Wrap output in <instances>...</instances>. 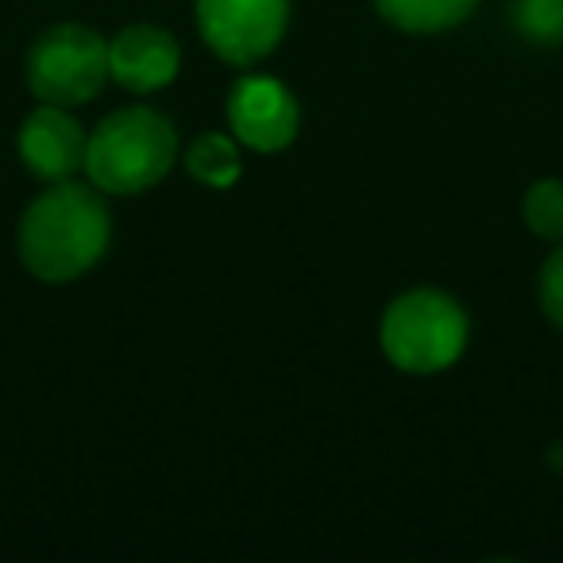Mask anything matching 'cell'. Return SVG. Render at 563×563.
Here are the masks:
<instances>
[{"label":"cell","mask_w":563,"mask_h":563,"mask_svg":"<svg viewBox=\"0 0 563 563\" xmlns=\"http://www.w3.org/2000/svg\"><path fill=\"white\" fill-rule=\"evenodd\" d=\"M521 212H525L529 232H537L540 240L563 243V181L560 178H544V181H537V186H529Z\"/></svg>","instance_id":"12"},{"label":"cell","mask_w":563,"mask_h":563,"mask_svg":"<svg viewBox=\"0 0 563 563\" xmlns=\"http://www.w3.org/2000/svg\"><path fill=\"white\" fill-rule=\"evenodd\" d=\"M540 306L544 317L563 332V243L548 255L544 271H540Z\"/></svg>","instance_id":"13"},{"label":"cell","mask_w":563,"mask_h":563,"mask_svg":"<svg viewBox=\"0 0 563 563\" xmlns=\"http://www.w3.org/2000/svg\"><path fill=\"white\" fill-rule=\"evenodd\" d=\"M290 24V0H197V27L212 55L232 66H255L271 55Z\"/></svg>","instance_id":"5"},{"label":"cell","mask_w":563,"mask_h":563,"mask_svg":"<svg viewBox=\"0 0 563 563\" xmlns=\"http://www.w3.org/2000/svg\"><path fill=\"white\" fill-rule=\"evenodd\" d=\"M378 16L409 35H437L463 24L478 0H375Z\"/></svg>","instance_id":"9"},{"label":"cell","mask_w":563,"mask_h":563,"mask_svg":"<svg viewBox=\"0 0 563 563\" xmlns=\"http://www.w3.org/2000/svg\"><path fill=\"white\" fill-rule=\"evenodd\" d=\"M109 235L112 217L104 197L66 178L27 205L20 220V258L40 282L63 286L101 263Z\"/></svg>","instance_id":"1"},{"label":"cell","mask_w":563,"mask_h":563,"mask_svg":"<svg viewBox=\"0 0 563 563\" xmlns=\"http://www.w3.org/2000/svg\"><path fill=\"white\" fill-rule=\"evenodd\" d=\"M86 147V132L66 112V104L43 101L35 112H27L24 128H20V158L43 181H66L74 170H81Z\"/></svg>","instance_id":"7"},{"label":"cell","mask_w":563,"mask_h":563,"mask_svg":"<svg viewBox=\"0 0 563 563\" xmlns=\"http://www.w3.org/2000/svg\"><path fill=\"white\" fill-rule=\"evenodd\" d=\"M228 124H232L235 140L251 151H274L290 147L298 135L301 112L294 93L274 78H240L228 97Z\"/></svg>","instance_id":"6"},{"label":"cell","mask_w":563,"mask_h":563,"mask_svg":"<svg viewBox=\"0 0 563 563\" xmlns=\"http://www.w3.org/2000/svg\"><path fill=\"white\" fill-rule=\"evenodd\" d=\"M178 158V132L163 112L132 104L101 120L86 147V174L101 194L132 197L170 174Z\"/></svg>","instance_id":"2"},{"label":"cell","mask_w":563,"mask_h":563,"mask_svg":"<svg viewBox=\"0 0 563 563\" xmlns=\"http://www.w3.org/2000/svg\"><path fill=\"white\" fill-rule=\"evenodd\" d=\"M178 40L163 27L132 24L109 43V78L132 93H155L178 78Z\"/></svg>","instance_id":"8"},{"label":"cell","mask_w":563,"mask_h":563,"mask_svg":"<svg viewBox=\"0 0 563 563\" xmlns=\"http://www.w3.org/2000/svg\"><path fill=\"white\" fill-rule=\"evenodd\" d=\"M383 352L406 375H437L463 355L471 324L463 306L444 290H409L390 301L383 317Z\"/></svg>","instance_id":"3"},{"label":"cell","mask_w":563,"mask_h":563,"mask_svg":"<svg viewBox=\"0 0 563 563\" xmlns=\"http://www.w3.org/2000/svg\"><path fill=\"white\" fill-rule=\"evenodd\" d=\"M509 24L521 40L537 47H555L563 43V0H514Z\"/></svg>","instance_id":"11"},{"label":"cell","mask_w":563,"mask_h":563,"mask_svg":"<svg viewBox=\"0 0 563 563\" xmlns=\"http://www.w3.org/2000/svg\"><path fill=\"white\" fill-rule=\"evenodd\" d=\"M186 170L194 174L201 186L228 189V186H235V181H240L243 163H240V151H235V143L228 140V135L205 132V135H197V140L189 143Z\"/></svg>","instance_id":"10"},{"label":"cell","mask_w":563,"mask_h":563,"mask_svg":"<svg viewBox=\"0 0 563 563\" xmlns=\"http://www.w3.org/2000/svg\"><path fill=\"white\" fill-rule=\"evenodd\" d=\"M109 81V43L81 24H58L27 51V89L47 104H86Z\"/></svg>","instance_id":"4"}]
</instances>
